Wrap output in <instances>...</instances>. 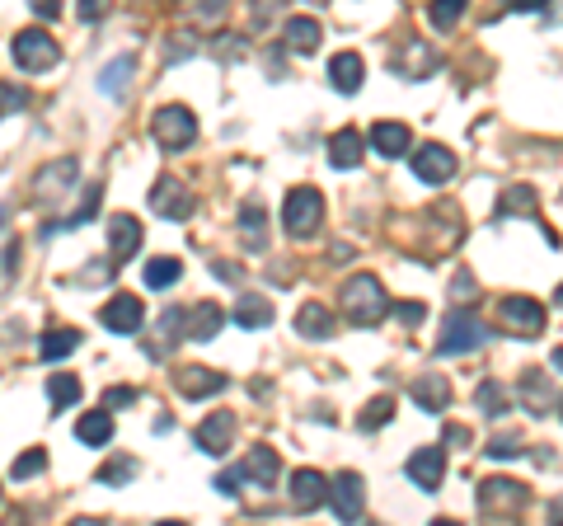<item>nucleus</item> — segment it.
Masks as SVG:
<instances>
[{
  "label": "nucleus",
  "instance_id": "f257e3e1",
  "mask_svg": "<svg viewBox=\"0 0 563 526\" xmlns=\"http://www.w3.org/2000/svg\"><path fill=\"white\" fill-rule=\"evenodd\" d=\"M343 315H348L357 329L381 325L385 315H390V296H385L381 278H371V273H357V278L343 287Z\"/></svg>",
  "mask_w": 563,
  "mask_h": 526
},
{
  "label": "nucleus",
  "instance_id": "f03ea898",
  "mask_svg": "<svg viewBox=\"0 0 563 526\" xmlns=\"http://www.w3.org/2000/svg\"><path fill=\"white\" fill-rule=\"evenodd\" d=\"M324 221V198L320 188H291L287 193V207H282V226H287V235H296V240H310V235L320 231Z\"/></svg>",
  "mask_w": 563,
  "mask_h": 526
},
{
  "label": "nucleus",
  "instance_id": "7ed1b4c3",
  "mask_svg": "<svg viewBox=\"0 0 563 526\" xmlns=\"http://www.w3.org/2000/svg\"><path fill=\"white\" fill-rule=\"evenodd\" d=\"M488 343V325L484 320H474L470 310H451L442 325V339H437V353L446 357H460V353H474V348H484Z\"/></svg>",
  "mask_w": 563,
  "mask_h": 526
},
{
  "label": "nucleus",
  "instance_id": "20e7f679",
  "mask_svg": "<svg viewBox=\"0 0 563 526\" xmlns=\"http://www.w3.org/2000/svg\"><path fill=\"white\" fill-rule=\"evenodd\" d=\"M151 137L165 146V151H188L193 137H198V118L183 109V104H165V109L151 118Z\"/></svg>",
  "mask_w": 563,
  "mask_h": 526
},
{
  "label": "nucleus",
  "instance_id": "39448f33",
  "mask_svg": "<svg viewBox=\"0 0 563 526\" xmlns=\"http://www.w3.org/2000/svg\"><path fill=\"white\" fill-rule=\"evenodd\" d=\"M15 62H19V71H52L57 66V57H61V47L52 43V33H43V29H19L15 33Z\"/></svg>",
  "mask_w": 563,
  "mask_h": 526
},
{
  "label": "nucleus",
  "instance_id": "423d86ee",
  "mask_svg": "<svg viewBox=\"0 0 563 526\" xmlns=\"http://www.w3.org/2000/svg\"><path fill=\"white\" fill-rule=\"evenodd\" d=\"M498 315H503L507 334H517V339H535V334L545 329V306L531 301V296H503Z\"/></svg>",
  "mask_w": 563,
  "mask_h": 526
},
{
  "label": "nucleus",
  "instance_id": "0eeeda50",
  "mask_svg": "<svg viewBox=\"0 0 563 526\" xmlns=\"http://www.w3.org/2000/svg\"><path fill=\"white\" fill-rule=\"evenodd\" d=\"M141 320H146V306H141V296H113L104 310H99V325L113 329V334H137Z\"/></svg>",
  "mask_w": 563,
  "mask_h": 526
},
{
  "label": "nucleus",
  "instance_id": "6e6552de",
  "mask_svg": "<svg viewBox=\"0 0 563 526\" xmlns=\"http://www.w3.org/2000/svg\"><path fill=\"white\" fill-rule=\"evenodd\" d=\"M329 503H334L338 522H357L362 517V503H366V489H362V475L343 470L334 484H329Z\"/></svg>",
  "mask_w": 563,
  "mask_h": 526
},
{
  "label": "nucleus",
  "instance_id": "1a4fd4ad",
  "mask_svg": "<svg viewBox=\"0 0 563 526\" xmlns=\"http://www.w3.org/2000/svg\"><path fill=\"white\" fill-rule=\"evenodd\" d=\"M230 442H235V414H230V409H216V414L202 418L198 451H207V456H226Z\"/></svg>",
  "mask_w": 563,
  "mask_h": 526
},
{
  "label": "nucleus",
  "instance_id": "9d476101",
  "mask_svg": "<svg viewBox=\"0 0 563 526\" xmlns=\"http://www.w3.org/2000/svg\"><path fill=\"white\" fill-rule=\"evenodd\" d=\"M151 207L169 221H188L193 217V193H188L179 179H160V184L151 188Z\"/></svg>",
  "mask_w": 563,
  "mask_h": 526
},
{
  "label": "nucleus",
  "instance_id": "9b49d317",
  "mask_svg": "<svg viewBox=\"0 0 563 526\" xmlns=\"http://www.w3.org/2000/svg\"><path fill=\"white\" fill-rule=\"evenodd\" d=\"M409 480L418 484V489H437L446 475V447H423V451H413L409 456Z\"/></svg>",
  "mask_w": 563,
  "mask_h": 526
},
{
  "label": "nucleus",
  "instance_id": "f8f14e48",
  "mask_svg": "<svg viewBox=\"0 0 563 526\" xmlns=\"http://www.w3.org/2000/svg\"><path fill=\"white\" fill-rule=\"evenodd\" d=\"M413 174L423 184H446L456 174V155L446 151V146H423V151L413 155Z\"/></svg>",
  "mask_w": 563,
  "mask_h": 526
},
{
  "label": "nucleus",
  "instance_id": "ddd939ff",
  "mask_svg": "<svg viewBox=\"0 0 563 526\" xmlns=\"http://www.w3.org/2000/svg\"><path fill=\"white\" fill-rule=\"evenodd\" d=\"M174 386H179V395H188V400H207V395H221V390H226V376L207 372V367H179V372H174Z\"/></svg>",
  "mask_w": 563,
  "mask_h": 526
},
{
  "label": "nucleus",
  "instance_id": "4468645a",
  "mask_svg": "<svg viewBox=\"0 0 563 526\" xmlns=\"http://www.w3.org/2000/svg\"><path fill=\"white\" fill-rule=\"evenodd\" d=\"M526 503V484H517V480H484L479 484V508L484 512H512V508H521Z\"/></svg>",
  "mask_w": 563,
  "mask_h": 526
},
{
  "label": "nucleus",
  "instance_id": "2eb2a0df",
  "mask_svg": "<svg viewBox=\"0 0 563 526\" xmlns=\"http://www.w3.org/2000/svg\"><path fill=\"white\" fill-rule=\"evenodd\" d=\"M221 325H226V310L216 306V301H202V306L188 310L183 334H188V339H198V343H207V339H216V334H221Z\"/></svg>",
  "mask_w": 563,
  "mask_h": 526
},
{
  "label": "nucleus",
  "instance_id": "dca6fc26",
  "mask_svg": "<svg viewBox=\"0 0 563 526\" xmlns=\"http://www.w3.org/2000/svg\"><path fill=\"white\" fill-rule=\"evenodd\" d=\"M362 155H366V137L357 132V127L334 132V141H329V165H334V170H352V165H362Z\"/></svg>",
  "mask_w": 563,
  "mask_h": 526
},
{
  "label": "nucleus",
  "instance_id": "f3484780",
  "mask_svg": "<svg viewBox=\"0 0 563 526\" xmlns=\"http://www.w3.org/2000/svg\"><path fill=\"white\" fill-rule=\"evenodd\" d=\"M141 235H146V231H141V221H137V217H127V212L108 221V240H113V263L132 259V254L141 249Z\"/></svg>",
  "mask_w": 563,
  "mask_h": 526
},
{
  "label": "nucleus",
  "instance_id": "a211bd4d",
  "mask_svg": "<svg viewBox=\"0 0 563 526\" xmlns=\"http://www.w3.org/2000/svg\"><path fill=\"white\" fill-rule=\"evenodd\" d=\"M324 498H329V484H324L320 470H296V475H291V503L301 512L320 508Z\"/></svg>",
  "mask_w": 563,
  "mask_h": 526
},
{
  "label": "nucleus",
  "instance_id": "6ab92c4d",
  "mask_svg": "<svg viewBox=\"0 0 563 526\" xmlns=\"http://www.w3.org/2000/svg\"><path fill=\"white\" fill-rule=\"evenodd\" d=\"M76 174H80L76 160H61V165H47V170L38 174V188H33V198H38V202L61 198V193L71 188V179H76Z\"/></svg>",
  "mask_w": 563,
  "mask_h": 526
},
{
  "label": "nucleus",
  "instance_id": "aec40b11",
  "mask_svg": "<svg viewBox=\"0 0 563 526\" xmlns=\"http://www.w3.org/2000/svg\"><path fill=\"white\" fill-rule=\"evenodd\" d=\"M329 80H334V90L357 94V90H362V80H366L362 57H357V52H338L334 62H329Z\"/></svg>",
  "mask_w": 563,
  "mask_h": 526
},
{
  "label": "nucleus",
  "instance_id": "412c9836",
  "mask_svg": "<svg viewBox=\"0 0 563 526\" xmlns=\"http://www.w3.org/2000/svg\"><path fill=\"white\" fill-rule=\"evenodd\" d=\"M413 400L423 404L427 414H437V409H446L451 404V381H446L442 372H427L413 381Z\"/></svg>",
  "mask_w": 563,
  "mask_h": 526
},
{
  "label": "nucleus",
  "instance_id": "4be33fe9",
  "mask_svg": "<svg viewBox=\"0 0 563 526\" xmlns=\"http://www.w3.org/2000/svg\"><path fill=\"white\" fill-rule=\"evenodd\" d=\"M366 141H371L385 160H399V155H409V141L413 137H409V127H404V123H376Z\"/></svg>",
  "mask_w": 563,
  "mask_h": 526
},
{
  "label": "nucleus",
  "instance_id": "5701e85b",
  "mask_svg": "<svg viewBox=\"0 0 563 526\" xmlns=\"http://www.w3.org/2000/svg\"><path fill=\"white\" fill-rule=\"evenodd\" d=\"M235 325L268 329L273 325V301H268V296H240V301H235Z\"/></svg>",
  "mask_w": 563,
  "mask_h": 526
},
{
  "label": "nucleus",
  "instance_id": "b1692460",
  "mask_svg": "<svg viewBox=\"0 0 563 526\" xmlns=\"http://www.w3.org/2000/svg\"><path fill=\"white\" fill-rule=\"evenodd\" d=\"M296 329H301L305 339H334V310H324L320 301H310V306H301V315H296Z\"/></svg>",
  "mask_w": 563,
  "mask_h": 526
},
{
  "label": "nucleus",
  "instance_id": "393cba45",
  "mask_svg": "<svg viewBox=\"0 0 563 526\" xmlns=\"http://www.w3.org/2000/svg\"><path fill=\"white\" fill-rule=\"evenodd\" d=\"M240 480H254V484H273L277 480V451L273 447H254L240 465Z\"/></svg>",
  "mask_w": 563,
  "mask_h": 526
},
{
  "label": "nucleus",
  "instance_id": "a878e982",
  "mask_svg": "<svg viewBox=\"0 0 563 526\" xmlns=\"http://www.w3.org/2000/svg\"><path fill=\"white\" fill-rule=\"evenodd\" d=\"M80 348V334L76 329H47L43 334V343H38V353H43V362H61V357H71Z\"/></svg>",
  "mask_w": 563,
  "mask_h": 526
},
{
  "label": "nucleus",
  "instance_id": "bb28decb",
  "mask_svg": "<svg viewBox=\"0 0 563 526\" xmlns=\"http://www.w3.org/2000/svg\"><path fill=\"white\" fill-rule=\"evenodd\" d=\"M76 437L85 442V447H104L108 437H113V418H108V409H94V414H85L76 423Z\"/></svg>",
  "mask_w": 563,
  "mask_h": 526
},
{
  "label": "nucleus",
  "instance_id": "cd10ccee",
  "mask_svg": "<svg viewBox=\"0 0 563 526\" xmlns=\"http://www.w3.org/2000/svg\"><path fill=\"white\" fill-rule=\"evenodd\" d=\"M240 235H244V245H249V249L268 245V217H263L259 202H249V207L240 212Z\"/></svg>",
  "mask_w": 563,
  "mask_h": 526
},
{
  "label": "nucleus",
  "instance_id": "c85d7f7f",
  "mask_svg": "<svg viewBox=\"0 0 563 526\" xmlns=\"http://www.w3.org/2000/svg\"><path fill=\"white\" fill-rule=\"evenodd\" d=\"M320 24H315V19H287V47L291 52H315V47H320Z\"/></svg>",
  "mask_w": 563,
  "mask_h": 526
},
{
  "label": "nucleus",
  "instance_id": "c756f323",
  "mask_svg": "<svg viewBox=\"0 0 563 526\" xmlns=\"http://www.w3.org/2000/svg\"><path fill=\"white\" fill-rule=\"evenodd\" d=\"M141 278H146V287H151V292H165V287H174V282L183 278V263L179 259H151L146 263V273H141Z\"/></svg>",
  "mask_w": 563,
  "mask_h": 526
},
{
  "label": "nucleus",
  "instance_id": "7c9ffc66",
  "mask_svg": "<svg viewBox=\"0 0 563 526\" xmlns=\"http://www.w3.org/2000/svg\"><path fill=\"white\" fill-rule=\"evenodd\" d=\"M132 71H137V62H132V57H113V62L104 66V76H99V90L118 99V94L132 85Z\"/></svg>",
  "mask_w": 563,
  "mask_h": 526
},
{
  "label": "nucleus",
  "instance_id": "2f4dec72",
  "mask_svg": "<svg viewBox=\"0 0 563 526\" xmlns=\"http://www.w3.org/2000/svg\"><path fill=\"white\" fill-rule=\"evenodd\" d=\"M47 400H52V409H71L80 400V381L71 372H52L47 376Z\"/></svg>",
  "mask_w": 563,
  "mask_h": 526
},
{
  "label": "nucleus",
  "instance_id": "473e14b6",
  "mask_svg": "<svg viewBox=\"0 0 563 526\" xmlns=\"http://www.w3.org/2000/svg\"><path fill=\"white\" fill-rule=\"evenodd\" d=\"M99 202H104V184H90V188H85V198H80L76 212H71L66 221H57L52 231H76V226H85V221H90L94 212H99Z\"/></svg>",
  "mask_w": 563,
  "mask_h": 526
},
{
  "label": "nucleus",
  "instance_id": "72a5a7b5",
  "mask_svg": "<svg viewBox=\"0 0 563 526\" xmlns=\"http://www.w3.org/2000/svg\"><path fill=\"white\" fill-rule=\"evenodd\" d=\"M390 418H395V400H390V395H376V400H371V404L362 409L357 428H362V433H376V428H385Z\"/></svg>",
  "mask_w": 563,
  "mask_h": 526
},
{
  "label": "nucleus",
  "instance_id": "f704fd0d",
  "mask_svg": "<svg viewBox=\"0 0 563 526\" xmlns=\"http://www.w3.org/2000/svg\"><path fill=\"white\" fill-rule=\"evenodd\" d=\"M521 395H526V409H531V414H545V404H549L545 372H526V376H521Z\"/></svg>",
  "mask_w": 563,
  "mask_h": 526
},
{
  "label": "nucleus",
  "instance_id": "c9c22d12",
  "mask_svg": "<svg viewBox=\"0 0 563 526\" xmlns=\"http://www.w3.org/2000/svg\"><path fill=\"white\" fill-rule=\"evenodd\" d=\"M432 66H437V57H432L427 47L413 43L409 52H404V62H399V71H404L409 80H423V76H432Z\"/></svg>",
  "mask_w": 563,
  "mask_h": 526
},
{
  "label": "nucleus",
  "instance_id": "e433bc0d",
  "mask_svg": "<svg viewBox=\"0 0 563 526\" xmlns=\"http://www.w3.org/2000/svg\"><path fill=\"white\" fill-rule=\"evenodd\" d=\"M460 15H465V0H432V5H427V19H432V29H456Z\"/></svg>",
  "mask_w": 563,
  "mask_h": 526
},
{
  "label": "nucleus",
  "instance_id": "4c0bfd02",
  "mask_svg": "<svg viewBox=\"0 0 563 526\" xmlns=\"http://www.w3.org/2000/svg\"><path fill=\"white\" fill-rule=\"evenodd\" d=\"M474 404H479V409H484L488 418H498L507 409V390L498 386V381H484V386L474 390Z\"/></svg>",
  "mask_w": 563,
  "mask_h": 526
},
{
  "label": "nucleus",
  "instance_id": "58836bf2",
  "mask_svg": "<svg viewBox=\"0 0 563 526\" xmlns=\"http://www.w3.org/2000/svg\"><path fill=\"white\" fill-rule=\"evenodd\" d=\"M132 475H137V461H132V456H118V461H108L104 470L94 475V480H99V484H108V489H118V484H127V480H132Z\"/></svg>",
  "mask_w": 563,
  "mask_h": 526
},
{
  "label": "nucleus",
  "instance_id": "ea45409f",
  "mask_svg": "<svg viewBox=\"0 0 563 526\" xmlns=\"http://www.w3.org/2000/svg\"><path fill=\"white\" fill-rule=\"evenodd\" d=\"M43 465H47V451L43 447H29L24 456H15L10 475H15V480H33V475H43Z\"/></svg>",
  "mask_w": 563,
  "mask_h": 526
},
{
  "label": "nucleus",
  "instance_id": "a19ab883",
  "mask_svg": "<svg viewBox=\"0 0 563 526\" xmlns=\"http://www.w3.org/2000/svg\"><path fill=\"white\" fill-rule=\"evenodd\" d=\"M503 212L512 217V212H535V188L531 184H512L503 198Z\"/></svg>",
  "mask_w": 563,
  "mask_h": 526
},
{
  "label": "nucleus",
  "instance_id": "79ce46f5",
  "mask_svg": "<svg viewBox=\"0 0 563 526\" xmlns=\"http://www.w3.org/2000/svg\"><path fill=\"white\" fill-rule=\"evenodd\" d=\"M24 104H29V94L19 90V85H0V118H5V113H19Z\"/></svg>",
  "mask_w": 563,
  "mask_h": 526
},
{
  "label": "nucleus",
  "instance_id": "37998d69",
  "mask_svg": "<svg viewBox=\"0 0 563 526\" xmlns=\"http://www.w3.org/2000/svg\"><path fill=\"white\" fill-rule=\"evenodd\" d=\"M141 400V390L137 386H113L104 395V409H127V404H137Z\"/></svg>",
  "mask_w": 563,
  "mask_h": 526
},
{
  "label": "nucleus",
  "instance_id": "c03bdc74",
  "mask_svg": "<svg viewBox=\"0 0 563 526\" xmlns=\"http://www.w3.org/2000/svg\"><path fill=\"white\" fill-rule=\"evenodd\" d=\"M226 10H230V0H198V5H193V15L207 19V24H216V19H226Z\"/></svg>",
  "mask_w": 563,
  "mask_h": 526
},
{
  "label": "nucleus",
  "instance_id": "a18cd8bd",
  "mask_svg": "<svg viewBox=\"0 0 563 526\" xmlns=\"http://www.w3.org/2000/svg\"><path fill=\"white\" fill-rule=\"evenodd\" d=\"M488 456H493V461H517L521 447L512 437H493V442H488Z\"/></svg>",
  "mask_w": 563,
  "mask_h": 526
},
{
  "label": "nucleus",
  "instance_id": "49530a36",
  "mask_svg": "<svg viewBox=\"0 0 563 526\" xmlns=\"http://www.w3.org/2000/svg\"><path fill=\"white\" fill-rule=\"evenodd\" d=\"M108 5H113V0H80L76 10H80V19H85V24H94V19L108 15Z\"/></svg>",
  "mask_w": 563,
  "mask_h": 526
},
{
  "label": "nucleus",
  "instance_id": "de8ad7c7",
  "mask_svg": "<svg viewBox=\"0 0 563 526\" xmlns=\"http://www.w3.org/2000/svg\"><path fill=\"white\" fill-rule=\"evenodd\" d=\"M474 292H479V287H474L470 273H460V278L451 282V301H474Z\"/></svg>",
  "mask_w": 563,
  "mask_h": 526
},
{
  "label": "nucleus",
  "instance_id": "09e8293b",
  "mask_svg": "<svg viewBox=\"0 0 563 526\" xmlns=\"http://www.w3.org/2000/svg\"><path fill=\"white\" fill-rule=\"evenodd\" d=\"M216 489H221L226 498H235L240 494V470H235V475H216Z\"/></svg>",
  "mask_w": 563,
  "mask_h": 526
},
{
  "label": "nucleus",
  "instance_id": "8fccbe9b",
  "mask_svg": "<svg viewBox=\"0 0 563 526\" xmlns=\"http://www.w3.org/2000/svg\"><path fill=\"white\" fill-rule=\"evenodd\" d=\"M399 320H404V325H418V320H423V306H418V301H404V306H399Z\"/></svg>",
  "mask_w": 563,
  "mask_h": 526
},
{
  "label": "nucleus",
  "instance_id": "3c124183",
  "mask_svg": "<svg viewBox=\"0 0 563 526\" xmlns=\"http://www.w3.org/2000/svg\"><path fill=\"white\" fill-rule=\"evenodd\" d=\"M29 5H33V15H43V19H57L61 15L57 0H29Z\"/></svg>",
  "mask_w": 563,
  "mask_h": 526
},
{
  "label": "nucleus",
  "instance_id": "603ef678",
  "mask_svg": "<svg viewBox=\"0 0 563 526\" xmlns=\"http://www.w3.org/2000/svg\"><path fill=\"white\" fill-rule=\"evenodd\" d=\"M507 10H545L549 0H503Z\"/></svg>",
  "mask_w": 563,
  "mask_h": 526
},
{
  "label": "nucleus",
  "instance_id": "864d4df0",
  "mask_svg": "<svg viewBox=\"0 0 563 526\" xmlns=\"http://www.w3.org/2000/svg\"><path fill=\"white\" fill-rule=\"evenodd\" d=\"M446 442H470V428H446Z\"/></svg>",
  "mask_w": 563,
  "mask_h": 526
},
{
  "label": "nucleus",
  "instance_id": "5fc2aeb1",
  "mask_svg": "<svg viewBox=\"0 0 563 526\" xmlns=\"http://www.w3.org/2000/svg\"><path fill=\"white\" fill-rule=\"evenodd\" d=\"M554 372H563V348H554Z\"/></svg>",
  "mask_w": 563,
  "mask_h": 526
},
{
  "label": "nucleus",
  "instance_id": "6e6d98bb",
  "mask_svg": "<svg viewBox=\"0 0 563 526\" xmlns=\"http://www.w3.org/2000/svg\"><path fill=\"white\" fill-rule=\"evenodd\" d=\"M559 306H563V287H559Z\"/></svg>",
  "mask_w": 563,
  "mask_h": 526
},
{
  "label": "nucleus",
  "instance_id": "4d7b16f0",
  "mask_svg": "<svg viewBox=\"0 0 563 526\" xmlns=\"http://www.w3.org/2000/svg\"><path fill=\"white\" fill-rule=\"evenodd\" d=\"M559 414H563V400H559Z\"/></svg>",
  "mask_w": 563,
  "mask_h": 526
}]
</instances>
